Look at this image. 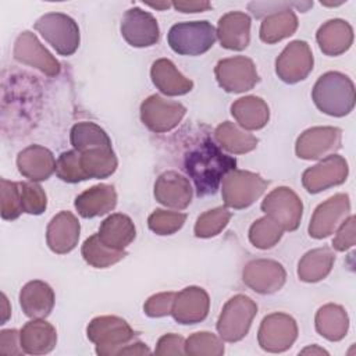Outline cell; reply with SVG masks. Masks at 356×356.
<instances>
[{"label": "cell", "instance_id": "1", "mask_svg": "<svg viewBox=\"0 0 356 356\" xmlns=\"http://www.w3.org/2000/svg\"><path fill=\"white\" fill-rule=\"evenodd\" d=\"M197 196L214 195L222 178L236 167V160L210 139H204L185 154L184 161Z\"/></svg>", "mask_w": 356, "mask_h": 356}, {"label": "cell", "instance_id": "2", "mask_svg": "<svg viewBox=\"0 0 356 356\" xmlns=\"http://www.w3.org/2000/svg\"><path fill=\"white\" fill-rule=\"evenodd\" d=\"M312 99L321 113L331 117H343L355 107V85L348 75L328 71L316 81Z\"/></svg>", "mask_w": 356, "mask_h": 356}, {"label": "cell", "instance_id": "3", "mask_svg": "<svg viewBox=\"0 0 356 356\" xmlns=\"http://www.w3.org/2000/svg\"><path fill=\"white\" fill-rule=\"evenodd\" d=\"M86 335L96 345L97 355L114 356L120 355L125 346L132 343L138 334L118 316H99L88 324Z\"/></svg>", "mask_w": 356, "mask_h": 356}, {"label": "cell", "instance_id": "4", "mask_svg": "<svg viewBox=\"0 0 356 356\" xmlns=\"http://www.w3.org/2000/svg\"><path fill=\"white\" fill-rule=\"evenodd\" d=\"M216 39V29L209 21L178 22L167 33L170 47L181 56H200L213 47Z\"/></svg>", "mask_w": 356, "mask_h": 356}, {"label": "cell", "instance_id": "5", "mask_svg": "<svg viewBox=\"0 0 356 356\" xmlns=\"http://www.w3.org/2000/svg\"><path fill=\"white\" fill-rule=\"evenodd\" d=\"M257 314V305L249 296L238 293L224 305L218 320L217 331L222 341L238 342L243 339Z\"/></svg>", "mask_w": 356, "mask_h": 356}, {"label": "cell", "instance_id": "6", "mask_svg": "<svg viewBox=\"0 0 356 356\" xmlns=\"http://www.w3.org/2000/svg\"><path fill=\"white\" fill-rule=\"evenodd\" d=\"M267 186L268 181L259 174L235 168L222 178L221 195L227 207L241 210L252 206Z\"/></svg>", "mask_w": 356, "mask_h": 356}, {"label": "cell", "instance_id": "7", "mask_svg": "<svg viewBox=\"0 0 356 356\" xmlns=\"http://www.w3.org/2000/svg\"><path fill=\"white\" fill-rule=\"evenodd\" d=\"M33 28L60 56H71L79 47L78 24L67 14L47 13L35 22Z\"/></svg>", "mask_w": 356, "mask_h": 356}, {"label": "cell", "instance_id": "8", "mask_svg": "<svg viewBox=\"0 0 356 356\" xmlns=\"http://www.w3.org/2000/svg\"><path fill=\"white\" fill-rule=\"evenodd\" d=\"M298 338V324L286 313L267 314L259 327L257 342L266 352L281 353L288 350Z\"/></svg>", "mask_w": 356, "mask_h": 356}, {"label": "cell", "instance_id": "9", "mask_svg": "<svg viewBox=\"0 0 356 356\" xmlns=\"http://www.w3.org/2000/svg\"><path fill=\"white\" fill-rule=\"evenodd\" d=\"M214 75L218 85L229 93L250 90L260 81L254 63L245 56L220 60L214 67Z\"/></svg>", "mask_w": 356, "mask_h": 356}, {"label": "cell", "instance_id": "10", "mask_svg": "<svg viewBox=\"0 0 356 356\" xmlns=\"http://www.w3.org/2000/svg\"><path fill=\"white\" fill-rule=\"evenodd\" d=\"M186 113L182 103L167 100L160 95L146 97L140 104V120L152 132L164 134L181 122Z\"/></svg>", "mask_w": 356, "mask_h": 356}, {"label": "cell", "instance_id": "11", "mask_svg": "<svg viewBox=\"0 0 356 356\" xmlns=\"http://www.w3.org/2000/svg\"><path fill=\"white\" fill-rule=\"evenodd\" d=\"M261 211L277 221L284 231H295L302 220L303 204L288 186L273 189L261 202Z\"/></svg>", "mask_w": 356, "mask_h": 356}, {"label": "cell", "instance_id": "12", "mask_svg": "<svg viewBox=\"0 0 356 356\" xmlns=\"http://www.w3.org/2000/svg\"><path fill=\"white\" fill-rule=\"evenodd\" d=\"M314 58L305 40H293L285 46L275 60V74L285 83H298L309 76Z\"/></svg>", "mask_w": 356, "mask_h": 356}, {"label": "cell", "instance_id": "13", "mask_svg": "<svg viewBox=\"0 0 356 356\" xmlns=\"http://www.w3.org/2000/svg\"><path fill=\"white\" fill-rule=\"evenodd\" d=\"M342 143V131L337 127H313L296 139L295 152L303 160H320L334 154Z\"/></svg>", "mask_w": 356, "mask_h": 356}, {"label": "cell", "instance_id": "14", "mask_svg": "<svg viewBox=\"0 0 356 356\" xmlns=\"http://www.w3.org/2000/svg\"><path fill=\"white\" fill-rule=\"evenodd\" d=\"M350 211V200L346 193H337L320 203L310 220L309 235L323 239L334 234Z\"/></svg>", "mask_w": 356, "mask_h": 356}, {"label": "cell", "instance_id": "15", "mask_svg": "<svg viewBox=\"0 0 356 356\" xmlns=\"http://www.w3.org/2000/svg\"><path fill=\"white\" fill-rule=\"evenodd\" d=\"M349 167L339 154H330L320 163L306 168L302 174V185L309 193H318L346 181Z\"/></svg>", "mask_w": 356, "mask_h": 356}, {"label": "cell", "instance_id": "16", "mask_svg": "<svg viewBox=\"0 0 356 356\" xmlns=\"http://www.w3.org/2000/svg\"><path fill=\"white\" fill-rule=\"evenodd\" d=\"M242 281L257 293L271 295L284 286L286 273L282 264L275 260L256 259L243 267Z\"/></svg>", "mask_w": 356, "mask_h": 356}, {"label": "cell", "instance_id": "17", "mask_svg": "<svg viewBox=\"0 0 356 356\" xmlns=\"http://www.w3.org/2000/svg\"><path fill=\"white\" fill-rule=\"evenodd\" d=\"M14 58L18 63L31 65L47 76H57L61 71L60 63L51 53L38 40L36 35L24 31L18 35L13 50Z\"/></svg>", "mask_w": 356, "mask_h": 356}, {"label": "cell", "instance_id": "18", "mask_svg": "<svg viewBox=\"0 0 356 356\" xmlns=\"http://www.w3.org/2000/svg\"><path fill=\"white\" fill-rule=\"evenodd\" d=\"M121 35L132 47H150L159 42L157 19L147 11L134 7L125 11L121 21Z\"/></svg>", "mask_w": 356, "mask_h": 356}, {"label": "cell", "instance_id": "19", "mask_svg": "<svg viewBox=\"0 0 356 356\" xmlns=\"http://www.w3.org/2000/svg\"><path fill=\"white\" fill-rule=\"evenodd\" d=\"M210 309V298L200 286H186L175 293L171 316L179 324H197L203 321Z\"/></svg>", "mask_w": 356, "mask_h": 356}, {"label": "cell", "instance_id": "20", "mask_svg": "<svg viewBox=\"0 0 356 356\" xmlns=\"http://www.w3.org/2000/svg\"><path fill=\"white\" fill-rule=\"evenodd\" d=\"M154 197L165 207L184 210L192 200L191 182L177 171H165L154 182Z\"/></svg>", "mask_w": 356, "mask_h": 356}, {"label": "cell", "instance_id": "21", "mask_svg": "<svg viewBox=\"0 0 356 356\" xmlns=\"http://www.w3.org/2000/svg\"><path fill=\"white\" fill-rule=\"evenodd\" d=\"M81 225L71 211H60L56 214L46 229V242L51 252L65 254L78 245Z\"/></svg>", "mask_w": 356, "mask_h": 356}, {"label": "cell", "instance_id": "22", "mask_svg": "<svg viewBox=\"0 0 356 356\" xmlns=\"http://www.w3.org/2000/svg\"><path fill=\"white\" fill-rule=\"evenodd\" d=\"M56 163L53 153L40 145H31L22 149L17 156L19 174L33 182L50 178L56 171Z\"/></svg>", "mask_w": 356, "mask_h": 356}, {"label": "cell", "instance_id": "23", "mask_svg": "<svg viewBox=\"0 0 356 356\" xmlns=\"http://www.w3.org/2000/svg\"><path fill=\"white\" fill-rule=\"evenodd\" d=\"M222 47L243 50L250 42V17L242 11H231L218 19L216 29Z\"/></svg>", "mask_w": 356, "mask_h": 356}, {"label": "cell", "instance_id": "24", "mask_svg": "<svg viewBox=\"0 0 356 356\" xmlns=\"http://www.w3.org/2000/svg\"><path fill=\"white\" fill-rule=\"evenodd\" d=\"M74 206L83 218H93L114 210L117 206V192L113 185H95L75 197Z\"/></svg>", "mask_w": 356, "mask_h": 356}, {"label": "cell", "instance_id": "25", "mask_svg": "<svg viewBox=\"0 0 356 356\" xmlns=\"http://www.w3.org/2000/svg\"><path fill=\"white\" fill-rule=\"evenodd\" d=\"M19 305L29 318H44L54 307V292L44 281H29L21 288Z\"/></svg>", "mask_w": 356, "mask_h": 356}, {"label": "cell", "instance_id": "26", "mask_svg": "<svg viewBox=\"0 0 356 356\" xmlns=\"http://www.w3.org/2000/svg\"><path fill=\"white\" fill-rule=\"evenodd\" d=\"M320 50L325 56H339L353 43V29L345 19L334 18L324 22L316 33Z\"/></svg>", "mask_w": 356, "mask_h": 356}, {"label": "cell", "instance_id": "27", "mask_svg": "<svg viewBox=\"0 0 356 356\" xmlns=\"http://www.w3.org/2000/svg\"><path fill=\"white\" fill-rule=\"evenodd\" d=\"M150 78L153 85L167 96H182L193 88V82L184 76L168 58H159L152 64Z\"/></svg>", "mask_w": 356, "mask_h": 356}, {"label": "cell", "instance_id": "28", "mask_svg": "<svg viewBox=\"0 0 356 356\" xmlns=\"http://www.w3.org/2000/svg\"><path fill=\"white\" fill-rule=\"evenodd\" d=\"M19 335L24 353L28 355H46L57 343L56 328L43 318L28 321L19 331Z\"/></svg>", "mask_w": 356, "mask_h": 356}, {"label": "cell", "instance_id": "29", "mask_svg": "<svg viewBox=\"0 0 356 356\" xmlns=\"http://www.w3.org/2000/svg\"><path fill=\"white\" fill-rule=\"evenodd\" d=\"M97 235L108 248L125 250V248L135 239L136 229L131 217L122 213H114L102 221Z\"/></svg>", "mask_w": 356, "mask_h": 356}, {"label": "cell", "instance_id": "30", "mask_svg": "<svg viewBox=\"0 0 356 356\" xmlns=\"http://www.w3.org/2000/svg\"><path fill=\"white\" fill-rule=\"evenodd\" d=\"M231 114L235 121L248 131H257L267 125L270 108L267 103L257 96H245L231 104Z\"/></svg>", "mask_w": 356, "mask_h": 356}, {"label": "cell", "instance_id": "31", "mask_svg": "<svg viewBox=\"0 0 356 356\" xmlns=\"http://www.w3.org/2000/svg\"><path fill=\"white\" fill-rule=\"evenodd\" d=\"M314 325L323 338L337 342L345 338L349 328V317L341 305L327 303L317 310Z\"/></svg>", "mask_w": 356, "mask_h": 356}, {"label": "cell", "instance_id": "32", "mask_svg": "<svg viewBox=\"0 0 356 356\" xmlns=\"http://www.w3.org/2000/svg\"><path fill=\"white\" fill-rule=\"evenodd\" d=\"M335 253L324 246L306 252L298 264V277L303 282H318L332 270Z\"/></svg>", "mask_w": 356, "mask_h": 356}, {"label": "cell", "instance_id": "33", "mask_svg": "<svg viewBox=\"0 0 356 356\" xmlns=\"http://www.w3.org/2000/svg\"><path fill=\"white\" fill-rule=\"evenodd\" d=\"M214 139L218 146L234 154H245L256 149L259 140L252 134L242 131L234 122L224 121L214 131Z\"/></svg>", "mask_w": 356, "mask_h": 356}, {"label": "cell", "instance_id": "34", "mask_svg": "<svg viewBox=\"0 0 356 356\" xmlns=\"http://www.w3.org/2000/svg\"><path fill=\"white\" fill-rule=\"evenodd\" d=\"M81 167L88 179L107 178L117 170V157L113 147H96L79 152Z\"/></svg>", "mask_w": 356, "mask_h": 356}, {"label": "cell", "instance_id": "35", "mask_svg": "<svg viewBox=\"0 0 356 356\" xmlns=\"http://www.w3.org/2000/svg\"><path fill=\"white\" fill-rule=\"evenodd\" d=\"M298 17L292 10L270 14L264 17L260 25V39L267 44L277 43L292 36L298 29Z\"/></svg>", "mask_w": 356, "mask_h": 356}, {"label": "cell", "instance_id": "36", "mask_svg": "<svg viewBox=\"0 0 356 356\" xmlns=\"http://www.w3.org/2000/svg\"><path fill=\"white\" fill-rule=\"evenodd\" d=\"M70 140L76 152H85L96 147H111V139L103 128L95 122H78L71 128Z\"/></svg>", "mask_w": 356, "mask_h": 356}, {"label": "cell", "instance_id": "37", "mask_svg": "<svg viewBox=\"0 0 356 356\" xmlns=\"http://www.w3.org/2000/svg\"><path fill=\"white\" fill-rule=\"evenodd\" d=\"M83 260L96 268L110 267L127 256L125 250H117L104 245L97 234L89 236L81 249Z\"/></svg>", "mask_w": 356, "mask_h": 356}, {"label": "cell", "instance_id": "38", "mask_svg": "<svg viewBox=\"0 0 356 356\" xmlns=\"http://www.w3.org/2000/svg\"><path fill=\"white\" fill-rule=\"evenodd\" d=\"M282 227L271 217L264 216L256 220L249 228V241L257 249H270L282 238Z\"/></svg>", "mask_w": 356, "mask_h": 356}, {"label": "cell", "instance_id": "39", "mask_svg": "<svg viewBox=\"0 0 356 356\" xmlns=\"http://www.w3.org/2000/svg\"><path fill=\"white\" fill-rule=\"evenodd\" d=\"M231 211L227 207H216L200 214L195 224V236L211 238L218 235L229 222Z\"/></svg>", "mask_w": 356, "mask_h": 356}, {"label": "cell", "instance_id": "40", "mask_svg": "<svg viewBox=\"0 0 356 356\" xmlns=\"http://www.w3.org/2000/svg\"><path fill=\"white\" fill-rule=\"evenodd\" d=\"M185 353L191 356H221L224 353V345L214 334L199 331L185 341Z\"/></svg>", "mask_w": 356, "mask_h": 356}, {"label": "cell", "instance_id": "41", "mask_svg": "<svg viewBox=\"0 0 356 356\" xmlns=\"http://www.w3.org/2000/svg\"><path fill=\"white\" fill-rule=\"evenodd\" d=\"M186 221V214L179 211H168L156 209L147 218L150 231L157 235H172L179 231Z\"/></svg>", "mask_w": 356, "mask_h": 356}, {"label": "cell", "instance_id": "42", "mask_svg": "<svg viewBox=\"0 0 356 356\" xmlns=\"http://www.w3.org/2000/svg\"><path fill=\"white\" fill-rule=\"evenodd\" d=\"M56 174L61 181L70 184H76L88 179L81 167L79 152L76 150H68L58 156L56 163Z\"/></svg>", "mask_w": 356, "mask_h": 356}, {"label": "cell", "instance_id": "43", "mask_svg": "<svg viewBox=\"0 0 356 356\" xmlns=\"http://www.w3.org/2000/svg\"><path fill=\"white\" fill-rule=\"evenodd\" d=\"M1 184V218L3 220H15L21 216L22 204H21V192L19 182L7 181L6 178L0 179Z\"/></svg>", "mask_w": 356, "mask_h": 356}, {"label": "cell", "instance_id": "44", "mask_svg": "<svg viewBox=\"0 0 356 356\" xmlns=\"http://www.w3.org/2000/svg\"><path fill=\"white\" fill-rule=\"evenodd\" d=\"M22 211L33 216L42 214L47 207V197L42 186L33 181L19 182Z\"/></svg>", "mask_w": 356, "mask_h": 356}, {"label": "cell", "instance_id": "45", "mask_svg": "<svg viewBox=\"0 0 356 356\" xmlns=\"http://www.w3.org/2000/svg\"><path fill=\"white\" fill-rule=\"evenodd\" d=\"M313 6L312 1H252L248 4L249 11L256 18H263L274 13H280L284 10H291L292 7L300 10V11H307Z\"/></svg>", "mask_w": 356, "mask_h": 356}, {"label": "cell", "instance_id": "46", "mask_svg": "<svg viewBox=\"0 0 356 356\" xmlns=\"http://www.w3.org/2000/svg\"><path fill=\"white\" fill-rule=\"evenodd\" d=\"M175 292H160L152 295L143 305V312L149 317H164L171 314Z\"/></svg>", "mask_w": 356, "mask_h": 356}, {"label": "cell", "instance_id": "47", "mask_svg": "<svg viewBox=\"0 0 356 356\" xmlns=\"http://www.w3.org/2000/svg\"><path fill=\"white\" fill-rule=\"evenodd\" d=\"M355 232H356L355 216H348L337 229V235L332 239V248L338 252H345L350 249L356 242Z\"/></svg>", "mask_w": 356, "mask_h": 356}, {"label": "cell", "instance_id": "48", "mask_svg": "<svg viewBox=\"0 0 356 356\" xmlns=\"http://www.w3.org/2000/svg\"><path fill=\"white\" fill-rule=\"evenodd\" d=\"M154 353L156 355H184L185 339L178 334H165L157 341Z\"/></svg>", "mask_w": 356, "mask_h": 356}, {"label": "cell", "instance_id": "49", "mask_svg": "<svg viewBox=\"0 0 356 356\" xmlns=\"http://www.w3.org/2000/svg\"><path fill=\"white\" fill-rule=\"evenodd\" d=\"M0 353L1 355H22L24 349L21 346V335L15 328L3 330L0 332Z\"/></svg>", "mask_w": 356, "mask_h": 356}, {"label": "cell", "instance_id": "50", "mask_svg": "<svg viewBox=\"0 0 356 356\" xmlns=\"http://www.w3.org/2000/svg\"><path fill=\"white\" fill-rule=\"evenodd\" d=\"M171 6L181 13H202L211 7L209 1H172Z\"/></svg>", "mask_w": 356, "mask_h": 356}, {"label": "cell", "instance_id": "51", "mask_svg": "<svg viewBox=\"0 0 356 356\" xmlns=\"http://www.w3.org/2000/svg\"><path fill=\"white\" fill-rule=\"evenodd\" d=\"M150 349L143 342H132L128 346H125L120 355H149Z\"/></svg>", "mask_w": 356, "mask_h": 356}, {"label": "cell", "instance_id": "52", "mask_svg": "<svg viewBox=\"0 0 356 356\" xmlns=\"http://www.w3.org/2000/svg\"><path fill=\"white\" fill-rule=\"evenodd\" d=\"M302 355H328V352L327 350H324L323 348H318L317 345H312V346H309V348H305L302 352H300Z\"/></svg>", "mask_w": 356, "mask_h": 356}, {"label": "cell", "instance_id": "53", "mask_svg": "<svg viewBox=\"0 0 356 356\" xmlns=\"http://www.w3.org/2000/svg\"><path fill=\"white\" fill-rule=\"evenodd\" d=\"M1 299H3V318H1V324H4L7 320H8V317H10V309L7 307L8 306V300H7V298H6V295L4 293H1Z\"/></svg>", "mask_w": 356, "mask_h": 356}, {"label": "cell", "instance_id": "54", "mask_svg": "<svg viewBox=\"0 0 356 356\" xmlns=\"http://www.w3.org/2000/svg\"><path fill=\"white\" fill-rule=\"evenodd\" d=\"M147 6H150L152 8H157V10H165L168 7H171L170 1H163V3H147Z\"/></svg>", "mask_w": 356, "mask_h": 356}]
</instances>
